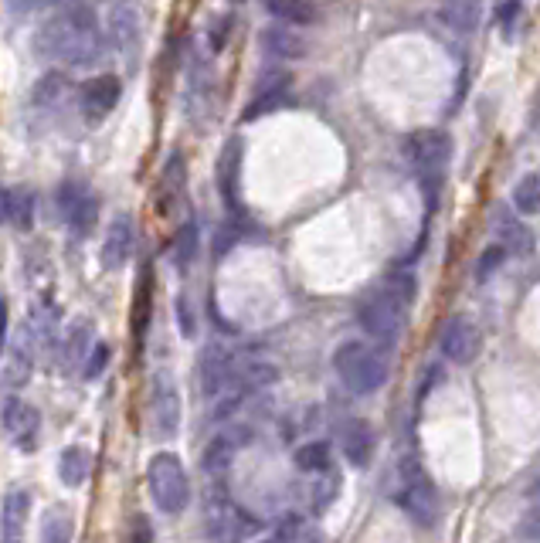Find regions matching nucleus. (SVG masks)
Here are the masks:
<instances>
[{
	"label": "nucleus",
	"instance_id": "1",
	"mask_svg": "<svg viewBox=\"0 0 540 543\" xmlns=\"http://www.w3.org/2000/svg\"><path fill=\"white\" fill-rule=\"evenodd\" d=\"M102 48H106V38H102L99 28V14L89 4H65L38 31L41 55L68 68L96 65L102 58Z\"/></svg>",
	"mask_w": 540,
	"mask_h": 543
},
{
	"label": "nucleus",
	"instance_id": "2",
	"mask_svg": "<svg viewBox=\"0 0 540 543\" xmlns=\"http://www.w3.org/2000/svg\"><path fill=\"white\" fill-rule=\"evenodd\" d=\"M333 370H337V377L344 381L347 391L360 394V398L381 391L388 384V360H384V353L360 340L340 343L337 353H333Z\"/></svg>",
	"mask_w": 540,
	"mask_h": 543
},
{
	"label": "nucleus",
	"instance_id": "3",
	"mask_svg": "<svg viewBox=\"0 0 540 543\" xmlns=\"http://www.w3.org/2000/svg\"><path fill=\"white\" fill-rule=\"evenodd\" d=\"M147 493L160 513H184L191 503V476L174 452H157L147 462Z\"/></svg>",
	"mask_w": 540,
	"mask_h": 543
},
{
	"label": "nucleus",
	"instance_id": "4",
	"mask_svg": "<svg viewBox=\"0 0 540 543\" xmlns=\"http://www.w3.org/2000/svg\"><path fill=\"white\" fill-rule=\"evenodd\" d=\"M357 323L371 340L391 347V343L405 333L408 306L401 303V299H394L388 289H374L357 303Z\"/></svg>",
	"mask_w": 540,
	"mask_h": 543
},
{
	"label": "nucleus",
	"instance_id": "5",
	"mask_svg": "<svg viewBox=\"0 0 540 543\" xmlns=\"http://www.w3.org/2000/svg\"><path fill=\"white\" fill-rule=\"evenodd\" d=\"M180 418H184V404H180V391L174 377L167 370H157L147 387V428L153 438L170 442L180 432Z\"/></svg>",
	"mask_w": 540,
	"mask_h": 543
},
{
	"label": "nucleus",
	"instance_id": "6",
	"mask_svg": "<svg viewBox=\"0 0 540 543\" xmlns=\"http://www.w3.org/2000/svg\"><path fill=\"white\" fill-rule=\"evenodd\" d=\"M398 506L408 513L411 523L418 527H435L439 520V493H435L432 479L425 476V469L415 459H408L401 465V489H398Z\"/></svg>",
	"mask_w": 540,
	"mask_h": 543
},
{
	"label": "nucleus",
	"instance_id": "7",
	"mask_svg": "<svg viewBox=\"0 0 540 543\" xmlns=\"http://www.w3.org/2000/svg\"><path fill=\"white\" fill-rule=\"evenodd\" d=\"M405 153L411 167L418 170V177L425 180V187H439L452 160V136L442 129H418L408 136Z\"/></svg>",
	"mask_w": 540,
	"mask_h": 543
},
{
	"label": "nucleus",
	"instance_id": "8",
	"mask_svg": "<svg viewBox=\"0 0 540 543\" xmlns=\"http://www.w3.org/2000/svg\"><path fill=\"white\" fill-rule=\"evenodd\" d=\"M55 208L75 235H89L92 224L99 221V197L92 194V187L82 184V180H65V184L58 187Z\"/></svg>",
	"mask_w": 540,
	"mask_h": 543
},
{
	"label": "nucleus",
	"instance_id": "9",
	"mask_svg": "<svg viewBox=\"0 0 540 543\" xmlns=\"http://www.w3.org/2000/svg\"><path fill=\"white\" fill-rule=\"evenodd\" d=\"M204 530H208L211 543H245L248 533L255 530V520L242 506L218 496L208 510H204Z\"/></svg>",
	"mask_w": 540,
	"mask_h": 543
},
{
	"label": "nucleus",
	"instance_id": "10",
	"mask_svg": "<svg viewBox=\"0 0 540 543\" xmlns=\"http://www.w3.org/2000/svg\"><path fill=\"white\" fill-rule=\"evenodd\" d=\"M119 99H123V79H119V75H113V72L96 75V79L85 82V85H82V92H79L82 119H85L89 126L106 123V119L116 112Z\"/></svg>",
	"mask_w": 540,
	"mask_h": 543
},
{
	"label": "nucleus",
	"instance_id": "11",
	"mask_svg": "<svg viewBox=\"0 0 540 543\" xmlns=\"http://www.w3.org/2000/svg\"><path fill=\"white\" fill-rule=\"evenodd\" d=\"M0 428H4V435L11 438L17 448L31 452L41 435V415L34 404L11 394V398H4V404H0Z\"/></svg>",
	"mask_w": 540,
	"mask_h": 543
},
{
	"label": "nucleus",
	"instance_id": "12",
	"mask_svg": "<svg viewBox=\"0 0 540 543\" xmlns=\"http://www.w3.org/2000/svg\"><path fill=\"white\" fill-rule=\"evenodd\" d=\"M439 347L452 364L466 367V364H473L479 357V350H483V336H479L476 323L469 320V316H452V320L442 326Z\"/></svg>",
	"mask_w": 540,
	"mask_h": 543
},
{
	"label": "nucleus",
	"instance_id": "13",
	"mask_svg": "<svg viewBox=\"0 0 540 543\" xmlns=\"http://www.w3.org/2000/svg\"><path fill=\"white\" fill-rule=\"evenodd\" d=\"M133 248H136V221L130 214H116V218L109 221L106 238H102V248H99L102 265H106L109 272L123 269L133 258Z\"/></svg>",
	"mask_w": 540,
	"mask_h": 543
},
{
	"label": "nucleus",
	"instance_id": "14",
	"mask_svg": "<svg viewBox=\"0 0 540 543\" xmlns=\"http://www.w3.org/2000/svg\"><path fill=\"white\" fill-rule=\"evenodd\" d=\"M31 520V493L21 486L7 489L0 499V543H24Z\"/></svg>",
	"mask_w": 540,
	"mask_h": 543
},
{
	"label": "nucleus",
	"instance_id": "15",
	"mask_svg": "<svg viewBox=\"0 0 540 543\" xmlns=\"http://www.w3.org/2000/svg\"><path fill=\"white\" fill-rule=\"evenodd\" d=\"M218 191L228 211H242V140H228L218 157Z\"/></svg>",
	"mask_w": 540,
	"mask_h": 543
},
{
	"label": "nucleus",
	"instance_id": "16",
	"mask_svg": "<svg viewBox=\"0 0 540 543\" xmlns=\"http://www.w3.org/2000/svg\"><path fill=\"white\" fill-rule=\"evenodd\" d=\"M289 89H293V75L269 72L265 75V82H259V89H255V96H252V102H248V109L242 112V116L245 119H262V116H269V112H279L289 102Z\"/></svg>",
	"mask_w": 540,
	"mask_h": 543
},
{
	"label": "nucleus",
	"instance_id": "17",
	"mask_svg": "<svg viewBox=\"0 0 540 543\" xmlns=\"http://www.w3.org/2000/svg\"><path fill=\"white\" fill-rule=\"evenodd\" d=\"M374 428L371 421L364 418H350L344 428H340V452H344V459L354 465V469H367L374 459Z\"/></svg>",
	"mask_w": 540,
	"mask_h": 543
},
{
	"label": "nucleus",
	"instance_id": "18",
	"mask_svg": "<svg viewBox=\"0 0 540 543\" xmlns=\"http://www.w3.org/2000/svg\"><path fill=\"white\" fill-rule=\"evenodd\" d=\"M109 34H113V45L123 55H136L140 51V14L133 4H113L109 7Z\"/></svg>",
	"mask_w": 540,
	"mask_h": 543
},
{
	"label": "nucleus",
	"instance_id": "19",
	"mask_svg": "<svg viewBox=\"0 0 540 543\" xmlns=\"http://www.w3.org/2000/svg\"><path fill=\"white\" fill-rule=\"evenodd\" d=\"M153 289H157V279H153V265H143L140 275H136L133 286V340L143 343L150 323H153Z\"/></svg>",
	"mask_w": 540,
	"mask_h": 543
},
{
	"label": "nucleus",
	"instance_id": "20",
	"mask_svg": "<svg viewBox=\"0 0 540 543\" xmlns=\"http://www.w3.org/2000/svg\"><path fill=\"white\" fill-rule=\"evenodd\" d=\"M496 238H500V248L507 255H530L534 252V231L527 228L524 221H517V214H507V211H496Z\"/></svg>",
	"mask_w": 540,
	"mask_h": 543
},
{
	"label": "nucleus",
	"instance_id": "21",
	"mask_svg": "<svg viewBox=\"0 0 540 543\" xmlns=\"http://www.w3.org/2000/svg\"><path fill=\"white\" fill-rule=\"evenodd\" d=\"M245 442H248V428H225L221 435H214V442L204 448V469L214 472V476H221Z\"/></svg>",
	"mask_w": 540,
	"mask_h": 543
},
{
	"label": "nucleus",
	"instance_id": "22",
	"mask_svg": "<svg viewBox=\"0 0 540 543\" xmlns=\"http://www.w3.org/2000/svg\"><path fill=\"white\" fill-rule=\"evenodd\" d=\"M259 45L269 58H303L306 55V41L299 38L293 28H282V24H272L259 34Z\"/></svg>",
	"mask_w": 540,
	"mask_h": 543
},
{
	"label": "nucleus",
	"instance_id": "23",
	"mask_svg": "<svg viewBox=\"0 0 540 543\" xmlns=\"http://www.w3.org/2000/svg\"><path fill=\"white\" fill-rule=\"evenodd\" d=\"M89 476H92V452L85 445H68L62 459H58V479L68 489H79L89 482Z\"/></svg>",
	"mask_w": 540,
	"mask_h": 543
},
{
	"label": "nucleus",
	"instance_id": "24",
	"mask_svg": "<svg viewBox=\"0 0 540 543\" xmlns=\"http://www.w3.org/2000/svg\"><path fill=\"white\" fill-rule=\"evenodd\" d=\"M265 11L276 17L282 28H310L320 17V7L306 4V0H272V4H265Z\"/></svg>",
	"mask_w": 540,
	"mask_h": 543
},
{
	"label": "nucleus",
	"instance_id": "25",
	"mask_svg": "<svg viewBox=\"0 0 540 543\" xmlns=\"http://www.w3.org/2000/svg\"><path fill=\"white\" fill-rule=\"evenodd\" d=\"M75 540V516L68 506H51V510L41 516V530H38V543H72Z\"/></svg>",
	"mask_w": 540,
	"mask_h": 543
},
{
	"label": "nucleus",
	"instance_id": "26",
	"mask_svg": "<svg viewBox=\"0 0 540 543\" xmlns=\"http://www.w3.org/2000/svg\"><path fill=\"white\" fill-rule=\"evenodd\" d=\"M92 347H96V340H92V323L89 320L72 323V330L65 336V347H62L65 367H82Z\"/></svg>",
	"mask_w": 540,
	"mask_h": 543
},
{
	"label": "nucleus",
	"instance_id": "27",
	"mask_svg": "<svg viewBox=\"0 0 540 543\" xmlns=\"http://www.w3.org/2000/svg\"><path fill=\"white\" fill-rule=\"evenodd\" d=\"M439 17L445 28L469 34V31H476V24H479V4H473V0H452V4L439 7Z\"/></svg>",
	"mask_w": 540,
	"mask_h": 543
},
{
	"label": "nucleus",
	"instance_id": "28",
	"mask_svg": "<svg viewBox=\"0 0 540 543\" xmlns=\"http://www.w3.org/2000/svg\"><path fill=\"white\" fill-rule=\"evenodd\" d=\"M34 211H38V197L31 187H11V224L17 231L34 228Z\"/></svg>",
	"mask_w": 540,
	"mask_h": 543
},
{
	"label": "nucleus",
	"instance_id": "29",
	"mask_svg": "<svg viewBox=\"0 0 540 543\" xmlns=\"http://www.w3.org/2000/svg\"><path fill=\"white\" fill-rule=\"evenodd\" d=\"M180 187H184V153L174 150L164 167V174H160V208H167L170 201L180 194Z\"/></svg>",
	"mask_w": 540,
	"mask_h": 543
},
{
	"label": "nucleus",
	"instance_id": "30",
	"mask_svg": "<svg viewBox=\"0 0 540 543\" xmlns=\"http://www.w3.org/2000/svg\"><path fill=\"white\" fill-rule=\"evenodd\" d=\"M197 248H201V235H197V224L194 221H184L180 224V231L174 235V265L177 269H187V265L194 262Z\"/></svg>",
	"mask_w": 540,
	"mask_h": 543
},
{
	"label": "nucleus",
	"instance_id": "31",
	"mask_svg": "<svg viewBox=\"0 0 540 543\" xmlns=\"http://www.w3.org/2000/svg\"><path fill=\"white\" fill-rule=\"evenodd\" d=\"M296 469L299 472H327L330 469V445L327 442H306L296 448Z\"/></svg>",
	"mask_w": 540,
	"mask_h": 543
},
{
	"label": "nucleus",
	"instance_id": "32",
	"mask_svg": "<svg viewBox=\"0 0 540 543\" xmlns=\"http://www.w3.org/2000/svg\"><path fill=\"white\" fill-rule=\"evenodd\" d=\"M513 208L520 214L540 211V177L537 174H527L517 180V187H513Z\"/></svg>",
	"mask_w": 540,
	"mask_h": 543
},
{
	"label": "nucleus",
	"instance_id": "33",
	"mask_svg": "<svg viewBox=\"0 0 540 543\" xmlns=\"http://www.w3.org/2000/svg\"><path fill=\"white\" fill-rule=\"evenodd\" d=\"M381 289H388L394 299H401L405 306H411V299H415V292H418V286H415V279H411L408 272H391L388 279H384V286Z\"/></svg>",
	"mask_w": 540,
	"mask_h": 543
},
{
	"label": "nucleus",
	"instance_id": "34",
	"mask_svg": "<svg viewBox=\"0 0 540 543\" xmlns=\"http://www.w3.org/2000/svg\"><path fill=\"white\" fill-rule=\"evenodd\" d=\"M109 357H113V350H109V343H96V347L89 350V360L82 364V377L85 381H99V374L109 367Z\"/></svg>",
	"mask_w": 540,
	"mask_h": 543
},
{
	"label": "nucleus",
	"instance_id": "35",
	"mask_svg": "<svg viewBox=\"0 0 540 543\" xmlns=\"http://www.w3.org/2000/svg\"><path fill=\"white\" fill-rule=\"evenodd\" d=\"M507 258V252H503L500 245H490V248H483V255H479V262H476V279L479 282H486L490 275L500 269V262Z\"/></svg>",
	"mask_w": 540,
	"mask_h": 543
},
{
	"label": "nucleus",
	"instance_id": "36",
	"mask_svg": "<svg viewBox=\"0 0 540 543\" xmlns=\"http://www.w3.org/2000/svg\"><path fill=\"white\" fill-rule=\"evenodd\" d=\"M126 543H157V533H153L150 520H147L143 513H136V516H133L130 533H126Z\"/></svg>",
	"mask_w": 540,
	"mask_h": 543
},
{
	"label": "nucleus",
	"instance_id": "37",
	"mask_svg": "<svg viewBox=\"0 0 540 543\" xmlns=\"http://www.w3.org/2000/svg\"><path fill=\"white\" fill-rule=\"evenodd\" d=\"M524 7L517 4V0H503V4H496V21H500V28L507 38H513V24H517V17Z\"/></svg>",
	"mask_w": 540,
	"mask_h": 543
},
{
	"label": "nucleus",
	"instance_id": "38",
	"mask_svg": "<svg viewBox=\"0 0 540 543\" xmlns=\"http://www.w3.org/2000/svg\"><path fill=\"white\" fill-rule=\"evenodd\" d=\"M7 333H11V306H7V299L0 296V353L7 347Z\"/></svg>",
	"mask_w": 540,
	"mask_h": 543
},
{
	"label": "nucleus",
	"instance_id": "39",
	"mask_svg": "<svg viewBox=\"0 0 540 543\" xmlns=\"http://www.w3.org/2000/svg\"><path fill=\"white\" fill-rule=\"evenodd\" d=\"M0 224H11V187L0 184Z\"/></svg>",
	"mask_w": 540,
	"mask_h": 543
},
{
	"label": "nucleus",
	"instance_id": "40",
	"mask_svg": "<svg viewBox=\"0 0 540 543\" xmlns=\"http://www.w3.org/2000/svg\"><path fill=\"white\" fill-rule=\"evenodd\" d=\"M530 493H534V496H540V465H537L534 479H530Z\"/></svg>",
	"mask_w": 540,
	"mask_h": 543
},
{
	"label": "nucleus",
	"instance_id": "41",
	"mask_svg": "<svg viewBox=\"0 0 540 543\" xmlns=\"http://www.w3.org/2000/svg\"><path fill=\"white\" fill-rule=\"evenodd\" d=\"M262 543H272V540H262Z\"/></svg>",
	"mask_w": 540,
	"mask_h": 543
}]
</instances>
